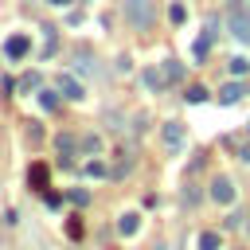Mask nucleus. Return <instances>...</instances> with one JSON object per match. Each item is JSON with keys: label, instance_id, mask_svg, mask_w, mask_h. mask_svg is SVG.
Segmentation results:
<instances>
[{"label": "nucleus", "instance_id": "nucleus-1", "mask_svg": "<svg viewBox=\"0 0 250 250\" xmlns=\"http://www.w3.org/2000/svg\"><path fill=\"white\" fill-rule=\"evenodd\" d=\"M125 16H129V23H133V27L148 31V27H152V20H156V8H152V0H125Z\"/></svg>", "mask_w": 250, "mask_h": 250}, {"label": "nucleus", "instance_id": "nucleus-2", "mask_svg": "<svg viewBox=\"0 0 250 250\" xmlns=\"http://www.w3.org/2000/svg\"><path fill=\"white\" fill-rule=\"evenodd\" d=\"M27 51H31V39H27L23 31H16V35H8V39H4V55H8L12 62H16V59H23Z\"/></svg>", "mask_w": 250, "mask_h": 250}, {"label": "nucleus", "instance_id": "nucleus-3", "mask_svg": "<svg viewBox=\"0 0 250 250\" xmlns=\"http://www.w3.org/2000/svg\"><path fill=\"white\" fill-rule=\"evenodd\" d=\"M55 86H59V94H62V98H70V102H82V98H86V86H82L74 74H59V82H55Z\"/></svg>", "mask_w": 250, "mask_h": 250}, {"label": "nucleus", "instance_id": "nucleus-4", "mask_svg": "<svg viewBox=\"0 0 250 250\" xmlns=\"http://www.w3.org/2000/svg\"><path fill=\"white\" fill-rule=\"evenodd\" d=\"M27 184H31L35 191H47V184H51V168H47L43 160H35V164L27 168Z\"/></svg>", "mask_w": 250, "mask_h": 250}, {"label": "nucleus", "instance_id": "nucleus-5", "mask_svg": "<svg viewBox=\"0 0 250 250\" xmlns=\"http://www.w3.org/2000/svg\"><path fill=\"white\" fill-rule=\"evenodd\" d=\"M211 199H215V203H234V184H230L227 176H215V180H211Z\"/></svg>", "mask_w": 250, "mask_h": 250}, {"label": "nucleus", "instance_id": "nucleus-6", "mask_svg": "<svg viewBox=\"0 0 250 250\" xmlns=\"http://www.w3.org/2000/svg\"><path fill=\"white\" fill-rule=\"evenodd\" d=\"M227 27H230V35H234L238 43H250V16H246V12H230V23H227Z\"/></svg>", "mask_w": 250, "mask_h": 250}, {"label": "nucleus", "instance_id": "nucleus-7", "mask_svg": "<svg viewBox=\"0 0 250 250\" xmlns=\"http://www.w3.org/2000/svg\"><path fill=\"white\" fill-rule=\"evenodd\" d=\"M129 168H133V148H121V152L113 156V164H109V176L121 180V176H129Z\"/></svg>", "mask_w": 250, "mask_h": 250}, {"label": "nucleus", "instance_id": "nucleus-8", "mask_svg": "<svg viewBox=\"0 0 250 250\" xmlns=\"http://www.w3.org/2000/svg\"><path fill=\"white\" fill-rule=\"evenodd\" d=\"M137 230H141V215H133V211H129V215H121V219H117V234H121V238H133Z\"/></svg>", "mask_w": 250, "mask_h": 250}, {"label": "nucleus", "instance_id": "nucleus-9", "mask_svg": "<svg viewBox=\"0 0 250 250\" xmlns=\"http://www.w3.org/2000/svg\"><path fill=\"white\" fill-rule=\"evenodd\" d=\"M141 82H145L148 90H164V86H168V78H164V70H156V66H148V70H141Z\"/></svg>", "mask_w": 250, "mask_h": 250}, {"label": "nucleus", "instance_id": "nucleus-10", "mask_svg": "<svg viewBox=\"0 0 250 250\" xmlns=\"http://www.w3.org/2000/svg\"><path fill=\"white\" fill-rule=\"evenodd\" d=\"M242 94H246V86H242V82H227V86L219 90V102H223V105H234Z\"/></svg>", "mask_w": 250, "mask_h": 250}, {"label": "nucleus", "instance_id": "nucleus-11", "mask_svg": "<svg viewBox=\"0 0 250 250\" xmlns=\"http://www.w3.org/2000/svg\"><path fill=\"white\" fill-rule=\"evenodd\" d=\"M164 145H172V148L184 145V125H180V121H168V125H164Z\"/></svg>", "mask_w": 250, "mask_h": 250}, {"label": "nucleus", "instance_id": "nucleus-12", "mask_svg": "<svg viewBox=\"0 0 250 250\" xmlns=\"http://www.w3.org/2000/svg\"><path fill=\"white\" fill-rule=\"evenodd\" d=\"M70 152H74V137H70V133H62V137H59V164H62V168H70V164H74V160H70Z\"/></svg>", "mask_w": 250, "mask_h": 250}, {"label": "nucleus", "instance_id": "nucleus-13", "mask_svg": "<svg viewBox=\"0 0 250 250\" xmlns=\"http://www.w3.org/2000/svg\"><path fill=\"white\" fill-rule=\"evenodd\" d=\"M160 70H164V78H168V82H180V78H184V62H176V59H168Z\"/></svg>", "mask_w": 250, "mask_h": 250}, {"label": "nucleus", "instance_id": "nucleus-14", "mask_svg": "<svg viewBox=\"0 0 250 250\" xmlns=\"http://www.w3.org/2000/svg\"><path fill=\"white\" fill-rule=\"evenodd\" d=\"M195 246H199V250H219V246H223V238H219V234H215V230H203V234H199V242H195Z\"/></svg>", "mask_w": 250, "mask_h": 250}, {"label": "nucleus", "instance_id": "nucleus-15", "mask_svg": "<svg viewBox=\"0 0 250 250\" xmlns=\"http://www.w3.org/2000/svg\"><path fill=\"white\" fill-rule=\"evenodd\" d=\"M82 172H86V176H94V180H102V176H109V164H105V160H90Z\"/></svg>", "mask_w": 250, "mask_h": 250}, {"label": "nucleus", "instance_id": "nucleus-16", "mask_svg": "<svg viewBox=\"0 0 250 250\" xmlns=\"http://www.w3.org/2000/svg\"><path fill=\"white\" fill-rule=\"evenodd\" d=\"M39 82H43V78H39V70H27V74H23L20 82H16V90H35Z\"/></svg>", "mask_w": 250, "mask_h": 250}, {"label": "nucleus", "instance_id": "nucleus-17", "mask_svg": "<svg viewBox=\"0 0 250 250\" xmlns=\"http://www.w3.org/2000/svg\"><path fill=\"white\" fill-rule=\"evenodd\" d=\"M39 105H43L47 113H51V109H59V94H55V90H43V94H39Z\"/></svg>", "mask_w": 250, "mask_h": 250}, {"label": "nucleus", "instance_id": "nucleus-18", "mask_svg": "<svg viewBox=\"0 0 250 250\" xmlns=\"http://www.w3.org/2000/svg\"><path fill=\"white\" fill-rule=\"evenodd\" d=\"M168 20H172V23H184V20H188V8H184V4L176 0V4L168 8Z\"/></svg>", "mask_w": 250, "mask_h": 250}, {"label": "nucleus", "instance_id": "nucleus-19", "mask_svg": "<svg viewBox=\"0 0 250 250\" xmlns=\"http://www.w3.org/2000/svg\"><path fill=\"white\" fill-rule=\"evenodd\" d=\"M55 47H59V35H55V27H47V39H43V59H47V55H55Z\"/></svg>", "mask_w": 250, "mask_h": 250}, {"label": "nucleus", "instance_id": "nucleus-20", "mask_svg": "<svg viewBox=\"0 0 250 250\" xmlns=\"http://www.w3.org/2000/svg\"><path fill=\"white\" fill-rule=\"evenodd\" d=\"M246 70H250V59L234 55V59H230V74H246Z\"/></svg>", "mask_w": 250, "mask_h": 250}, {"label": "nucleus", "instance_id": "nucleus-21", "mask_svg": "<svg viewBox=\"0 0 250 250\" xmlns=\"http://www.w3.org/2000/svg\"><path fill=\"white\" fill-rule=\"evenodd\" d=\"M184 98H188V102H195V105H199V102H207V90H203V86H191V90H188V94H184Z\"/></svg>", "mask_w": 250, "mask_h": 250}, {"label": "nucleus", "instance_id": "nucleus-22", "mask_svg": "<svg viewBox=\"0 0 250 250\" xmlns=\"http://www.w3.org/2000/svg\"><path fill=\"white\" fill-rule=\"evenodd\" d=\"M74 62H78V70H82V74H94V70H98V66H94V59H90V55H82V59H74Z\"/></svg>", "mask_w": 250, "mask_h": 250}, {"label": "nucleus", "instance_id": "nucleus-23", "mask_svg": "<svg viewBox=\"0 0 250 250\" xmlns=\"http://www.w3.org/2000/svg\"><path fill=\"white\" fill-rule=\"evenodd\" d=\"M66 199H70V203H78V207H82V203H86V199H90V191H82V188H74V191H70V195H66Z\"/></svg>", "mask_w": 250, "mask_h": 250}, {"label": "nucleus", "instance_id": "nucleus-24", "mask_svg": "<svg viewBox=\"0 0 250 250\" xmlns=\"http://www.w3.org/2000/svg\"><path fill=\"white\" fill-rule=\"evenodd\" d=\"M66 234H70V238H82V223H78V219H66Z\"/></svg>", "mask_w": 250, "mask_h": 250}, {"label": "nucleus", "instance_id": "nucleus-25", "mask_svg": "<svg viewBox=\"0 0 250 250\" xmlns=\"http://www.w3.org/2000/svg\"><path fill=\"white\" fill-rule=\"evenodd\" d=\"M207 51H211V43L207 39H195V59H207Z\"/></svg>", "mask_w": 250, "mask_h": 250}, {"label": "nucleus", "instance_id": "nucleus-26", "mask_svg": "<svg viewBox=\"0 0 250 250\" xmlns=\"http://www.w3.org/2000/svg\"><path fill=\"white\" fill-rule=\"evenodd\" d=\"M238 156H242V164H250V141H242V145H238Z\"/></svg>", "mask_w": 250, "mask_h": 250}, {"label": "nucleus", "instance_id": "nucleus-27", "mask_svg": "<svg viewBox=\"0 0 250 250\" xmlns=\"http://www.w3.org/2000/svg\"><path fill=\"white\" fill-rule=\"evenodd\" d=\"M47 4H55V8H66V4H70V0H47Z\"/></svg>", "mask_w": 250, "mask_h": 250}, {"label": "nucleus", "instance_id": "nucleus-28", "mask_svg": "<svg viewBox=\"0 0 250 250\" xmlns=\"http://www.w3.org/2000/svg\"><path fill=\"white\" fill-rule=\"evenodd\" d=\"M156 250H168V246H156Z\"/></svg>", "mask_w": 250, "mask_h": 250}]
</instances>
